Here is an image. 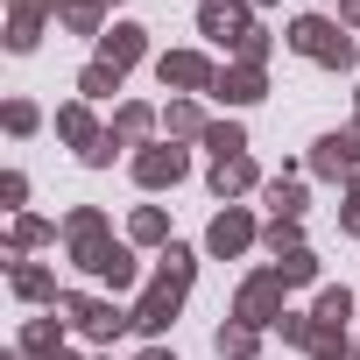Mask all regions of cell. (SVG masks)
Instances as JSON below:
<instances>
[{
    "label": "cell",
    "instance_id": "obj_29",
    "mask_svg": "<svg viewBox=\"0 0 360 360\" xmlns=\"http://www.w3.org/2000/svg\"><path fill=\"white\" fill-rule=\"evenodd\" d=\"M8 240H15V255H29V248H50V240H57V226H50V219H36V212H22Z\"/></svg>",
    "mask_w": 360,
    "mask_h": 360
},
{
    "label": "cell",
    "instance_id": "obj_39",
    "mask_svg": "<svg viewBox=\"0 0 360 360\" xmlns=\"http://www.w3.org/2000/svg\"><path fill=\"white\" fill-rule=\"evenodd\" d=\"M353 360H360V339H353Z\"/></svg>",
    "mask_w": 360,
    "mask_h": 360
},
{
    "label": "cell",
    "instance_id": "obj_31",
    "mask_svg": "<svg viewBox=\"0 0 360 360\" xmlns=\"http://www.w3.org/2000/svg\"><path fill=\"white\" fill-rule=\"evenodd\" d=\"M276 276H283L290 290H304V283H318V255H311V248H304V255H283V262H276Z\"/></svg>",
    "mask_w": 360,
    "mask_h": 360
},
{
    "label": "cell",
    "instance_id": "obj_7",
    "mask_svg": "<svg viewBox=\"0 0 360 360\" xmlns=\"http://www.w3.org/2000/svg\"><path fill=\"white\" fill-rule=\"evenodd\" d=\"M64 248H71V262L92 276V269H99V255L113 248V240H106V212H99V205H78V212L64 219Z\"/></svg>",
    "mask_w": 360,
    "mask_h": 360
},
{
    "label": "cell",
    "instance_id": "obj_27",
    "mask_svg": "<svg viewBox=\"0 0 360 360\" xmlns=\"http://www.w3.org/2000/svg\"><path fill=\"white\" fill-rule=\"evenodd\" d=\"M0 127H8L15 141H29V134L43 127V106H36V99H8V106H0Z\"/></svg>",
    "mask_w": 360,
    "mask_h": 360
},
{
    "label": "cell",
    "instance_id": "obj_30",
    "mask_svg": "<svg viewBox=\"0 0 360 360\" xmlns=\"http://www.w3.org/2000/svg\"><path fill=\"white\" fill-rule=\"evenodd\" d=\"M262 248L283 262V255H304V233H297V219H269L262 226Z\"/></svg>",
    "mask_w": 360,
    "mask_h": 360
},
{
    "label": "cell",
    "instance_id": "obj_18",
    "mask_svg": "<svg viewBox=\"0 0 360 360\" xmlns=\"http://www.w3.org/2000/svg\"><path fill=\"white\" fill-rule=\"evenodd\" d=\"M212 346H219V360H255V353H262V325H240V318H226V325L212 332Z\"/></svg>",
    "mask_w": 360,
    "mask_h": 360
},
{
    "label": "cell",
    "instance_id": "obj_9",
    "mask_svg": "<svg viewBox=\"0 0 360 360\" xmlns=\"http://www.w3.org/2000/svg\"><path fill=\"white\" fill-rule=\"evenodd\" d=\"M255 29V8L248 0H198V36H212V43H226V50H240V36Z\"/></svg>",
    "mask_w": 360,
    "mask_h": 360
},
{
    "label": "cell",
    "instance_id": "obj_23",
    "mask_svg": "<svg viewBox=\"0 0 360 360\" xmlns=\"http://www.w3.org/2000/svg\"><path fill=\"white\" fill-rule=\"evenodd\" d=\"M92 276H99V283H106V290L120 297V290H134V276H141V269H134V255H127V248L113 240V248L99 255V269H92Z\"/></svg>",
    "mask_w": 360,
    "mask_h": 360
},
{
    "label": "cell",
    "instance_id": "obj_20",
    "mask_svg": "<svg viewBox=\"0 0 360 360\" xmlns=\"http://www.w3.org/2000/svg\"><path fill=\"white\" fill-rule=\"evenodd\" d=\"M64 325H71V318H57V311H50V318H29L15 353H64Z\"/></svg>",
    "mask_w": 360,
    "mask_h": 360
},
{
    "label": "cell",
    "instance_id": "obj_2",
    "mask_svg": "<svg viewBox=\"0 0 360 360\" xmlns=\"http://www.w3.org/2000/svg\"><path fill=\"white\" fill-rule=\"evenodd\" d=\"M290 50L311 57V64H325V71H353V36L332 15H297L290 22Z\"/></svg>",
    "mask_w": 360,
    "mask_h": 360
},
{
    "label": "cell",
    "instance_id": "obj_42",
    "mask_svg": "<svg viewBox=\"0 0 360 360\" xmlns=\"http://www.w3.org/2000/svg\"><path fill=\"white\" fill-rule=\"evenodd\" d=\"M99 360H113V353H99Z\"/></svg>",
    "mask_w": 360,
    "mask_h": 360
},
{
    "label": "cell",
    "instance_id": "obj_43",
    "mask_svg": "<svg viewBox=\"0 0 360 360\" xmlns=\"http://www.w3.org/2000/svg\"><path fill=\"white\" fill-rule=\"evenodd\" d=\"M57 8H64V0H57Z\"/></svg>",
    "mask_w": 360,
    "mask_h": 360
},
{
    "label": "cell",
    "instance_id": "obj_4",
    "mask_svg": "<svg viewBox=\"0 0 360 360\" xmlns=\"http://www.w3.org/2000/svg\"><path fill=\"white\" fill-rule=\"evenodd\" d=\"M283 290H290V283H283L276 269H255V276L240 283V297H233V318H240V325H262V332H276V325L290 318Z\"/></svg>",
    "mask_w": 360,
    "mask_h": 360
},
{
    "label": "cell",
    "instance_id": "obj_1",
    "mask_svg": "<svg viewBox=\"0 0 360 360\" xmlns=\"http://www.w3.org/2000/svg\"><path fill=\"white\" fill-rule=\"evenodd\" d=\"M191 276H198V255L169 240V248L155 255V276H148L141 304H134V332H141V339H162V332L176 325V311H184V297H191Z\"/></svg>",
    "mask_w": 360,
    "mask_h": 360
},
{
    "label": "cell",
    "instance_id": "obj_15",
    "mask_svg": "<svg viewBox=\"0 0 360 360\" xmlns=\"http://www.w3.org/2000/svg\"><path fill=\"white\" fill-rule=\"evenodd\" d=\"M8 290H15L22 304H64V290H57V276H50L43 262H15V276H8Z\"/></svg>",
    "mask_w": 360,
    "mask_h": 360
},
{
    "label": "cell",
    "instance_id": "obj_17",
    "mask_svg": "<svg viewBox=\"0 0 360 360\" xmlns=\"http://www.w3.org/2000/svg\"><path fill=\"white\" fill-rule=\"evenodd\" d=\"M162 127H169V141H205L212 120H205L198 99H169V106H162Z\"/></svg>",
    "mask_w": 360,
    "mask_h": 360
},
{
    "label": "cell",
    "instance_id": "obj_26",
    "mask_svg": "<svg viewBox=\"0 0 360 360\" xmlns=\"http://www.w3.org/2000/svg\"><path fill=\"white\" fill-rule=\"evenodd\" d=\"M205 148H212V162L248 155V127H240V120H212V127H205Z\"/></svg>",
    "mask_w": 360,
    "mask_h": 360
},
{
    "label": "cell",
    "instance_id": "obj_35",
    "mask_svg": "<svg viewBox=\"0 0 360 360\" xmlns=\"http://www.w3.org/2000/svg\"><path fill=\"white\" fill-rule=\"evenodd\" d=\"M0 198L22 205V198H29V176H22V169H8V176H0Z\"/></svg>",
    "mask_w": 360,
    "mask_h": 360
},
{
    "label": "cell",
    "instance_id": "obj_44",
    "mask_svg": "<svg viewBox=\"0 0 360 360\" xmlns=\"http://www.w3.org/2000/svg\"><path fill=\"white\" fill-rule=\"evenodd\" d=\"M332 8H339V0H332Z\"/></svg>",
    "mask_w": 360,
    "mask_h": 360
},
{
    "label": "cell",
    "instance_id": "obj_41",
    "mask_svg": "<svg viewBox=\"0 0 360 360\" xmlns=\"http://www.w3.org/2000/svg\"><path fill=\"white\" fill-rule=\"evenodd\" d=\"M353 99H360V85H353Z\"/></svg>",
    "mask_w": 360,
    "mask_h": 360
},
{
    "label": "cell",
    "instance_id": "obj_11",
    "mask_svg": "<svg viewBox=\"0 0 360 360\" xmlns=\"http://www.w3.org/2000/svg\"><path fill=\"white\" fill-rule=\"evenodd\" d=\"M141 57H148V29H141V22H113V29L99 36V64H113L120 78H127Z\"/></svg>",
    "mask_w": 360,
    "mask_h": 360
},
{
    "label": "cell",
    "instance_id": "obj_6",
    "mask_svg": "<svg viewBox=\"0 0 360 360\" xmlns=\"http://www.w3.org/2000/svg\"><path fill=\"white\" fill-rule=\"evenodd\" d=\"M184 176H191V155H184V148H169V141L134 148V184H141V191H176Z\"/></svg>",
    "mask_w": 360,
    "mask_h": 360
},
{
    "label": "cell",
    "instance_id": "obj_28",
    "mask_svg": "<svg viewBox=\"0 0 360 360\" xmlns=\"http://www.w3.org/2000/svg\"><path fill=\"white\" fill-rule=\"evenodd\" d=\"M311 318H325V325H353V318H360V304H353V290H339V283H332V290H318V311H311Z\"/></svg>",
    "mask_w": 360,
    "mask_h": 360
},
{
    "label": "cell",
    "instance_id": "obj_34",
    "mask_svg": "<svg viewBox=\"0 0 360 360\" xmlns=\"http://www.w3.org/2000/svg\"><path fill=\"white\" fill-rule=\"evenodd\" d=\"M276 332H283V346H311V318H297V311H290Z\"/></svg>",
    "mask_w": 360,
    "mask_h": 360
},
{
    "label": "cell",
    "instance_id": "obj_40",
    "mask_svg": "<svg viewBox=\"0 0 360 360\" xmlns=\"http://www.w3.org/2000/svg\"><path fill=\"white\" fill-rule=\"evenodd\" d=\"M106 8H120V0H106Z\"/></svg>",
    "mask_w": 360,
    "mask_h": 360
},
{
    "label": "cell",
    "instance_id": "obj_14",
    "mask_svg": "<svg viewBox=\"0 0 360 360\" xmlns=\"http://www.w3.org/2000/svg\"><path fill=\"white\" fill-rule=\"evenodd\" d=\"M148 127H155V106L127 99V106H113V120H106V141H113V148H134V141H148Z\"/></svg>",
    "mask_w": 360,
    "mask_h": 360
},
{
    "label": "cell",
    "instance_id": "obj_36",
    "mask_svg": "<svg viewBox=\"0 0 360 360\" xmlns=\"http://www.w3.org/2000/svg\"><path fill=\"white\" fill-rule=\"evenodd\" d=\"M339 22H346V29H360V0H339Z\"/></svg>",
    "mask_w": 360,
    "mask_h": 360
},
{
    "label": "cell",
    "instance_id": "obj_22",
    "mask_svg": "<svg viewBox=\"0 0 360 360\" xmlns=\"http://www.w3.org/2000/svg\"><path fill=\"white\" fill-rule=\"evenodd\" d=\"M127 240H134V248H169V212H162V205H141V212L127 219Z\"/></svg>",
    "mask_w": 360,
    "mask_h": 360
},
{
    "label": "cell",
    "instance_id": "obj_32",
    "mask_svg": "<svg viewBox=\"0 0 360 360\" xmlns=\"http://www.w3.org/2000/svg\"><path fill=\"white\" fill-rule=\"evenodd\" d=\"M269 50H276V36H269V29L255 22V29L240 36V50H233V64H269Z\"/></svg>",
    "mask_w": 360,
    "mask_h": 360
},
{
    "label": "cell",
    "instance_id": "obj_5",
    "mask_svg": "<svg viewBox=\"0 0 360 360\" xmlns=\"http://www.w3.org/2000/svg\"><path fill=\"white\" fill-rule=\"evenodd\" d=\"M155 78H162L176 99H191V92H212V85H219V71H212L205 50H162V57H155Z\"/></svg>",
    "mask_w": 360,
    "mask_h": 360
},
{
    "label": "cell",
    "instance_id": "obj_13",
    "mask_svg": "<svg viewBox=\"0 0 360 360\" xmlns=\"http://www.w3.org/2000/svg\"><path fill=\"white\" fill-rule=\"evenodd\" d=\"M262 92H269V71L262 64H226L219 85H212V99H226V106H255Z\"/></svg>",
    "mask_w": 360,
    "mask_h": 360
},
{
    "label": "cell",
    "instance_id": "obj_21",
    "mask_svg": "<svg viewBox=\"0 0 360 360\" xmlns=\"http://www.w3.org/2000/svg\"><path fill=\"white\" fill-rule=\"evenodd\" d=\"M57 22H64L71 36H106V0H64Z\"/></svg>",
    "mask_w": 360,
    "mask_h": 360
},
{
    "label": "cell",
    "instance_id": "obj_16",
    "mask_svg": "<svg viewBox=\"0 0 360 360\" xmlns=\"http://www.w3.org/2000/svg\"><path fill=\"white\" fill-rule=\"evenodd\" d=\"M255 184H262L255 155H226V162H212V198H240V191H255Z\"/></svg>",
    "mask_w": 360,
    "mask_h": 360
},
{
    "label": "cell",
    "instance_id": "obj_3",
    "mask_svg": "<svg viewBox=\"0 0 360 360\" xmlns=\"http://www.w3.org/2000/svg\"><path fill=\"white\" fill-rule=\"evenodd\" d=\"M64 318H71V332H85V339H99V346H113L120 332H134V311H120L113 297H85V290H64V304H57Z\"/></svg>",
    "mask_w": 360,
    "mask_h": 360
},
{
    "label": "cell",
    "instance_id": "obj_25",
    "mask_svg": "<svg viewBox=\"0 0 360 360\" xmlns=\"http://www.w3.org/2000/svg\"><path fill=\"white\" fill-rule=\"evenodd\" d=\"M113 92H120V71H113V64H99V57H92V64H85V71H78V99H85V106H92V99H113Z\"/></svg>",
    "mask_w": 360,
    "mask_h": 360
},
{
    "label": "cell",
    "instance_id": "obj_12",
    "mask_svg": "<svg viewBox=\"0 0 360 360\" xmlns=\"http://www.w3.org/2000/svg\"><path fill=\"white\" fill-rule=\"evenodd\" d=\"M43 15H57V0H8V50L29 57L43 43Z\"/></svg>",
    "mask_w": 360,
    "mask_h": 360
},
{
    "label": "cell",
    "instance_id": "obj_10",
    "mask_svg": "<svg viewBox=\"0 0 360 360\" xmlns=\"http://www.w3.org/2000/svg\"><path fill=\"white\" fill-rule=\"evenodd\" d=\"M353 169H360V120L311 141V176H353Z\"/></svg>",
    "mask_w": 360,
    "mask_h": 360
},
{
    "label": "cell",
    "instance_id": "obj_37",
    "mask_svg": "<svg viewBox=\"0 0 360 360\" xmlns=\"http://www.w3.org/2000/svg\"><path fill=\"white\" fill-rule=\"evenodd\" d=\"M141 360H176V353H169V346H148V353H141Z\"/></svg>",
    "mask_w": 360,
    "mask_h": 360
},
{
    "label": "cell",
    "instance_id": "obj_33",
    "mask_svg": "<svg viewBox=\"0 0 360 360\" xmlns=\"http://www.w3.org/2000/svg\"><path fill=\"white\" fill-rule=\"evenodd\" d=\"M339 226H346V233H360V169L346 176V198H339Z\"/></svg>",
    "mask_w": 360,
    "mask_h": 360
},
{
    "label": "cell",
    "instance_id": "obj_8",
    "mask_svg": "<svg viewBox=\"0 0 360 360\" xmlns=\"http://www.w3.org/2000/svg\"><path fill=\"white\" fill-rule=\"evenodd\" d=\"M262 240V226H255V212L248 205H226L212 226H205V255H219V262H233V255H248Z\"/></svg>",
    "mask_w": 360,
    "mask_h": 360
},
{
    "label": "cell",
    "instance_id": "obj_24",
    "mask_svg": "<svg viewBox=\"0 0 360 360\" xmlns=\"http://www.w3.org/2000/svg\"><path fill=\"white\" fill-rule=\"evenodd\" d=\"M311 360H353V339H346V325H325V318H311V346H304Z\"/></svg>",
    "mask_w": 360,
    "mask_h": 360
},
{
    "label": "cell",
    "instance_id": "obj_38",
    "mask_svg": "<svg viewBox=\"0 0 360 360\" xmlns=\"http://www.w3.org/2000/svg\"><path fill=\"white\" fill-rule=\"evenodd\" d=\"M255 8H276V0H255Z\"/></svg>",
    "mask_w": 360,
    "mask_h": 360
},
{
    "label": "cell",
    "instance_id": "obj_19",
    "mask_svg": "<svg viewBox=\"0 0 360 360\" xmlns=\"http://www.w3.org/2000/svg\"><path fill=\"white\" fill-rule=\"evenodd\" d=\"M262 198H269V219H304V184H297V176H269V184H262Z\"/></svg>",
    "mask_w": 360,
    "mask_h": 360
}]
</instances>
